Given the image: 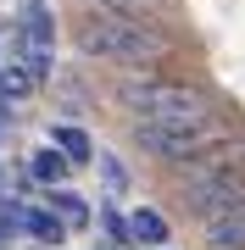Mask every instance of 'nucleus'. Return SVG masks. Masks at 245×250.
Segmentation results:
<instances>
[{
	"label": "nucleus",
	"mask_w": 245,
	"mask_h": 250,
	"mask_svg": "<svg viewBox=\"0 0 245 250\" xmlns=\"http://www.w3.org/2000/svg\"><path fill=\"white\" fill-rule=\"evenodd\" d=\"M73 45L89 62H117V67H156L173 56V34L156 17H128L111 6H89L73 22Z\"/></svg>",
	"instance_id": "obj_1"
},
{
	"label": "nucleus",
	"mask_w": 245,
	"mask_h": 250,
	"mask_svg": "<svg viewBox=\"0 0 245 250\" xmlns=\"http://www.w3.org/2000/svg\"><path fill=\"white\" fill-rule=\"evenodd\" d=\"M117 106L128 111V123H206L218 117L206 83H184V78H162V72H128L117 83Z\"/></svg>",
	"instance_id": "obj_2"
},
{
	"label": "nucleus",
	"mask_w": 245,
	"mask_h": 250,
	"mask_svg": "<svg viewBox=\"0 0 245 250\" xmlns=\"http://www.w3.org/2000/svg\"><path fill=\"white\" fill-rule=\"evenodd\" d=\"M223 134H234V123L218 111V117H206V123H128V139H134V150L139 156H151L156 167H178V161H190L200 156L206 145H218Z\"/></svg>",
	"instance_id": "obj_3"
},
{
	"label": "nucleus",
	"mask_w": 245,
	"mask_h": 250,
	"mask_svg": "<svg viewBox=\"0 0 245 250\" xmlns=\"http://www.w3.org/2000/svg\"><path fill=\"white\" fill-rule=\"evenodd\" d=\"M240 161H245V134L234 128V134H223L218 145H206L200 156H190V161H178V167H173V200L190 206L212 178H223V172L240 167Z\"/></svg>",
	"instance_id": "obj_4"
},
{
	"label": "nucleus",
	"mask_w": 245,
	"mask_h": 250,
	"mask_svg": "<svg viewBox=\"0 0 245 250\" xmlns=\"http://www.w3.org/2000/svg\"><path fill=\"white\" fill-rule=\"evenodd\" d=\"M56 45V11L45 0H22L17 17V50H50Z\"/></svg>",
	"instance_id": "obj_5"
},
{
	"label": "nucleus",
	"mask_w": 245,
	"mask_h": 250,
	"mask_svg": "<svg viewBox=\"0 0 245 250\" xmlns=\"http://www.w3.org/2000/svg\"><path fill=\"white\" fill-rule=\"evenodd\" d=\"M200 228H206V233H200V239H206V250H240V245H245V200L228 206L223 217H206Z\"/></svg>",
	"instance_id": "obj_6"
},
{
	"label": "nucleus",
	"mask_w": 245,
	"mask_h": 250,
	"mask_svg": "<svg viewBox=\"0 0 245 250\" xmlns=\"http://www.w3.org/2000/svg\"><path fill=\"white\" fill-rule=\"evenodd\" d=\"M22 233H34L39 245H62L67 239V223L56 206H22Z\"/></svg>",
	"instance_id": "obj_7"
},
{
	"label": "nucleus",
	"mask_w": 245,
	"mask_h": 250,
	"mask_svg": "<svg viewBox=\"0 0 245 250\" xmlns=\"http://www.w3.org/2000/svg\"><path fill=\"white\" fill-rule=\"evenodd\" d=\"M34 89H39V78L28 72V62H22V56H11V62L0 67V106H11V100H28Z\"/></svg>",
	"instance_id": "obj_8"
},
{
	"label": "nucleus",
	"mask_w": 245,
	"mask_h": 250,
	"mask_svg": "<svg viewBox=\"0 0 245 250\" xmlns=\"http://www.w3.org/2000/svg\"><path fill=\"white\" fill-rule=\"evenodd\" d=\"M50 139H56V150H62L73 167H84V161H95V145H89V134H84L78 123H56L50 128Z\"/></svg>",
	"instance_id": "obj_9"
},
{
	"label": "nucleus",
	"mask_w": 245,
	"mask_h": 250,
	"mask_svg": "<svg viewBox=\"0 0 245 250\" xmlns=\"http://www.w3.org/2000/svg\"><path fill=\"white\" fill-rule=\"evenodd\" d=\"M128 239L134 245H167V217L162 211H134L128 217Z\"/></svg>",
	"instance_id": "obj_10"
},
{
	"label": "nucleus",
	"mask_w": 245,
	"mask_h": 250,
	"mask_svg": "<svg viewBox=\"0 0 245 250\" xmlns=\"http://www.w3.org/2000/svg\"><path fill=\"white\" fill-rule=\"evenodd\" d=\"M67 167H73V161H67L62 150H39V156H34V178H39V184H62Z\"/></svg>",
	"instance_id": "obj_11"
},
{
	"label": "nucleus",
	"mask_w": 245,
	"mask_h": 250,
	"mask_svg": "<svg viewBox=\"0 0 245 250\" xmlns=\"http://www.w3.org/2000/svg\"><path fill=\"white\" fill-rule=\"evenodd\" d=\"M89 6H111V11H128V17H162L173 0H89Z\"/></svg>",
	"instance_id": "obj_12"
},
{
	"label": "nucleus",
	"mask_w": 245,
	"mask_h": 250,
	"mask_svg": "<svg viewBox=\"0 0 245 250\" xmlns=\"http://www.w3.org/2000/svg\"><path fill=\"white\" fill-rule=\"evenodd\" d=\"M100 184H106V195H123L128 189V172H123V161L111 150H100Z\"/></svg>",
	"instance_id": "obj_13"
},
{
	"label": "nucleus",
	"mask_w": 245,
	"mask_h": 250,
	"mask_svg": "<svg viewBox=\"0 0 245 250\" xmlns=\"http://www.w3.org/2000/svg\"><path fill=\"white\" fill-rule=\"evenodd\" d=\"M50 206L62 211V223H67V228H84V223H89V206L73 200V195H50Z\"/></svg>",
	"instance_id": "obj_14"
},
{
	"label": "nucleus",
	"mask_w": 245,
	"mask_h": 250,
	"mask_svg": "<svg viewBox=\"0 0 245 250\" xmlns=\"http://www.w3.org/2000/svg\"><path fill=\"white\" fill-rule=\"evenodd\" d=\"M100 228L111 233V245H134V239H128V217L117 211V206H106V211H100Z\"/></svg>",
	"instance_id": "obj_15"
},
{
	"label": "nucleus",
	"mask_w": 245,
	"mask_h": 250,
	"mask_svg": "<svg viewBox=\"0 0 245 250\" xmlns=\"http://www.w3.org/2000/svg\"><path fill=\"white\" fill-rule=\"evenodd\" d=\"M0 134H6V117H0Z\"/></svg>",
	"instance_id": "obj_16"
},
{
	"label": "nucleus",
	"mask_w": 245,
	"mask_h": 250,
	"mask_svg": "<svg viewBox=\"0 0 245 250\" xmlns=\"http://www.w3.org/2000/svg\"><path fill=\"white\" fill-rule=\"evenodd\" d=\"M240 250H245V245H240Z\"/></svg>",
	"instance_id": "obj_17"
}]
</instances>
